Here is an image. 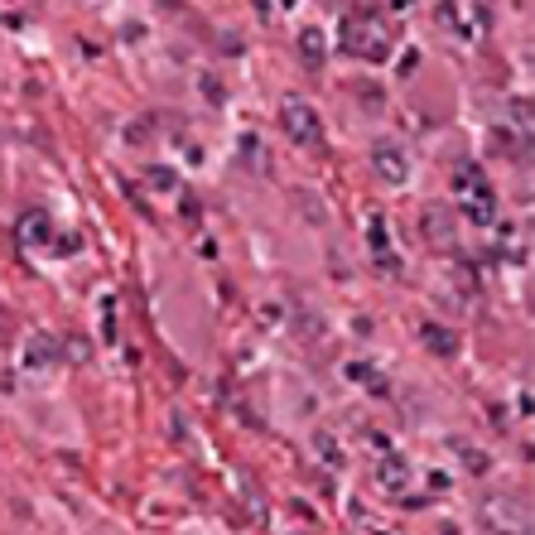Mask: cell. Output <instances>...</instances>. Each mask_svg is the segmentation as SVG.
I'll list each match as a JSON object with an SVG mask.
<instances>
[{"mask_svg":"<svg viewBox=\"0 0 535 535\" xmlns=\"http://www.w3.org/2000/svg\"><path fill=\"white\" fill-rule=\"evenodd\" d=\"M280 131H285V140H295V145H304V150H314V145H323V116L314 102H299V97H290L285 107H280Z\"/></svg>","mask_w":535,"mask_h":535,"instance_id":"3","label":"cell"},{"mask_svg":"<svg viewBox=\"0 0 535 535\" xmlns=\"http://www.w3.org/2000/svg\"><path fill=\"white\" fill-rule=\"evenodd\" d=\"M372 169L381 184H405V179H410V155L401 150V140H376Z\"/></svg>","mask_w":535,"mask_h":535,"instance_id":"5","label":"cell"},{"mask_svg":"<svg viewBox=\"0 0 535 535\" xmlns=\"http://www.w3.org/2000/svg\"><path fill=\"white\" fill-rule=\"evenodd\" d=\"M454 193H458V203H463V217H468L473 227H492V222H497V193L487 188V179H482L473 164H458Z\"/></svg>","mask_w":535,"mask_h":535,"instance_id":"2","label":"cell"},{"mask_svg":"<svg viewBox=\"0 0 535 535\" xmlns=\"http://www.w3.org/2000/svg\"><path fill=\"white\" fill-rule=\"evenodd\" d=\"M343 49L362 63H386L391 49H396V29L386 25L381 15H357L343 25Z\"/></svg>","mask_w":535,"mask_h":535,"instance_id":"1","label":"cell"},{"mask_svg":"<svg viewBox=\"0 0 535 535\" xmlns=\"http://www.w3.org/2000/svg\"><path fill=\"white\" fill-rule=\"evenodd\" d=\"M425 343L434 352H444V357H454V352H458V343L449 338V328H434V323H425Z\"/></svg>","mask_w":535,"mask_h":535,"instance_id":"10","label":"cell"},{"mask_svg":"<svg viewBox=\"0 0 535 535\" xmlns=\"http://www.w3.org/2000/svg\"><path fill=\"white\" fill-rule=\"evenodd\" d=\"M405 482H410V468H405L401 458H381V487H386V492H401Z\"/></svg>","mask_w":535,"mask_h":535,"instance_id":"9","label":"cell"},{"mask_svg":"<svg viewBox=\"0 0 535 535\" xmlns=\"http://www.w3.org/2000/svg\"><path fill=\"white\" fill-rule=\"evenodd\" d=\"M15 241L20 246H54V217L49 213H25L15 222Z\"/></svg>","mask_w":535,"mask_h":535,"instance_id":"6","label":"cell"},{"mask_svg":"<svg viewBox=\"0 0 535 535\" xmlns=\"http://www.w3.org/2000/svg\"><path fill=\"white\" fill-rule=\"evenodd\" d=\"M482 521H487L497 535H526L531 507H526V497H516V492H497V497L482 502Z\"/></svg>","mask_w":535,"mask_h":535,"instance_id":"4","label":"cell"},{"mask_svg":"<svg viewBox=\"0 0 535 535\" xmlns=\"http://www.w3.org/2000/svg\"><path fill=\"white\" fill-rule=\"evenodd\" d=\"M58 357V343H54V333H34L29 338V348H25V367L29 372H39L44 362H54Z\"/></svg>","mask_w":535,"mask_h":535,"instance_id":"8","label":"cell"},{"mask_svg":"<svg viewBox=\"0 0 535 535\" xmlns=\"http://www.w3.org/2000/svg\"><path fill=\"white\" fill-rule=\"evenodd\" d=\"M299 54H304V63H309V68H319L323 58H328V39H323L319 25H304V29H299Z\"/></svg>","mask_w":535,"mask_h":535,"instance_id":"7","label":"cell"}]
</instances>
